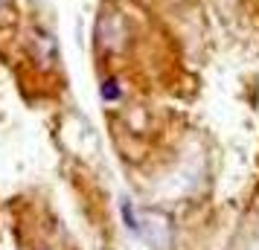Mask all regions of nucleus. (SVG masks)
Segmentation results:
<instances>
[{"instance_id":"1","label":"nucleus","mask_w":259,"mask_h":250,"mask_svg":"<svg viewBox=\"0 0 259 250\" xmlns=\"http://www.w3.org/2000/svg\"><path fill=\"white\" fill-rule=\"evenodd\" d=\"M102 96H105V99H117V96H119L117 82H105V84H102Z\"/></svg>"}]
</instances>
